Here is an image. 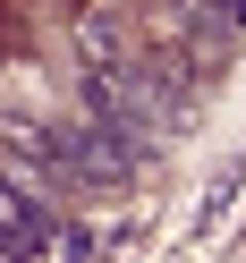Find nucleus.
<instances>
[{
  "label": "nucleus",
  "mask_w": 246,
  "mask_h": 263,
  "mask_svg": "<svg viewBox=\"0 0 246 263\" xmlns=\"http://www.w3.org/2000/svg\"><path fill=\"white\" fill-rule=\"evenodd\" d=\"M60 178H26V170H0V255H43L60 238V204H51Z\"/></svg>",
  "instance_id": "1"
},
{
  "label": "nucleus",
  "mask_w": 246,
  "mask_h": 263,
  "mask_svg": "<svg viewBox=\"0 0 246 263\" xmlns=\"http://www.w3.org/2000/svg\"><path fill=\"white\" fill-rule=\"evenodd\" d=\"M51 136H60L51 170H60V178H77V187H119L127 161H136L119 136H110V127H93V119H68V127H51Z\"/></svg>",
  "instance_id": "2"
},
{
  "label": "nucleus",
  "mask_w": 246,
  "mask_h": 263,
  "mask_svg": "<svg viewBox=\"0 0 246 263\" xmlns=\"http://www.w3.org/2000/svg\"><path fill=\"white\" fill-rule=\"evenodd\" d=\"M77 51L93 60V77H110V68H127V51H119V26L93 9V0H77Z\"/></svg>",
  "instance_id": "3"
},
{
  "label": "nucleus",
  "mask_w": 246,
  "mask_h": 263,
  "mask_svg": "<svg viewBox=\"0 0 246 263\" xmlns=\"http://www.w3.org/2000/svg\"><path fill=\"white\" fill-rule=\"evenodd\" d=\"M229 17H238V26H246V0H229Z\"/></svg>",
  "instance_id": "4"
}]
</instances>
